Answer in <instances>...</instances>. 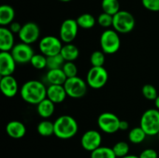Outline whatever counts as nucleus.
<instances>
[{
	"label": "nucleus",
	"instance_id": "obj_1",
	"mask_svg": "<svg viewBox=\"0 0 159 158\" xmlns=\"http://www.w3.org/2000/svg\"><path fill=\"white\" fill-rule=\"evenodd\" d=\"M20 95L24 102L32 105H38L47 98V88L39 81H28L21 87Z\"/></svg>",
	"mask_w": 159,
	"mask_h": 158
},
{
	"label": "nucleus",
	"instance_id": "obj_2",
	"mask_svg": "<svg viewBox=\"0 0 159 158\" xmlns=\"http://www.w3.org/2000/svg\"><path fill=\"white\" fill-rule=\"evenodd\" d=\"M54 124V135L61 139H71L77 133L79 126L75 119L72 116H59Z\"/></svg>",
	"mask_w": 159,
	"mask_h": 158
},
{
	"label": "nucleus",
	"instance_id": "obj_3",
	"mask_svg": "<svg viewBox=\"0 0 159 158\" xmlns=\"http://www.w3.org/2000/svg\"><path fill=\"white\" fill-rule=\"evenodd\" d=\"M140 126L147 136H155L159 132V110L150 108L143 113L141 118Z\"/></svg>",
	"mask_w": 159,
	"mask_h": 158
},
{
	"label": "nucleus",
	"instance_id": "obj_4",
	"mask_svg": "<svg viewBox=\"0 0 159 158\" xmlns=\"http://www.w3.org/2000/svg\"><path fill=\"white\" fill-rule=\"evenodd\" d=\"M135 26V20L130 12L120 10L113 15V27L120 33H128L131 32Z\"/></svg>",
	"mask_w": 159,
	"mask_h": 158
},
{
	"label": "nucleus",
	"instance_id": "obj_5",
	"mask_svg": "<svg viewBox=\"0 0 159 158\" xmlns=\"http://www.w3.org/2000/svg\"><path fill=\"white\" fill-rule=\"evenodd\" d=\"M100 46L106 54H113L117 52L120 46V39L114 29H107L100 37Z\"/></svg>",
	"mask_w": 159,
	"mask_h": 158
},
{
	"label": "nucleus",
	"instance_id": "obj_6",
	"mask_svg": "<svg viewBox=\"0 0 159 158\" xmlns=\"http://www.w3.org/2000/svg\"><path fill=\"white\" fill-rule=\"evenodd\" d=\"M64 88L67 94L73 99L82 98L87 92V84L83 79L78 76L67 78L64 84Z\"/></svg>",
	"mask_w": 159,
	"mask_h": 158
},
{
	"label": "nucleus",
	"instance_id": "obj_7",
	"mask_svg": "<svg viewBox=\"0 0 159 158\" xmlns=\"http://www.w3.org/2000/svg\"><path fill=\"white\" fill-rule=\"evenodd\" d=\"M108 81V72L103 67H93L87 74V84L94 89L106 85Z\"/></svg>",
	"mask_w": 159,
	"mask_h": 158
},
{
	"label": "nucleus",
	"instance_id": "obj_8",
	"mask_svg": "<svg viewBox=\"0 0 159 158\" xmlns=\"http://www.w3.org/2000/svg\"><path fill=\"white\" fill-rule=\"evenodd\" d=\"M61 39L54 36H46L40 40L39 43V48L42 54L48 57L60 54L62 48Z\"/></svg>",
	"mask_w": 159,
	"mask_h": 158
},
{
	"label": "nucleus",
	"instance_id": "obj_9",
	"mask_svg": "<svg viewBox=\"0 0 159 158\" xmlns=\"http://www.w3.org/2000/svg\"><path fill=\"white\" fill-rule=\"evenodd\" d=\"M119 118L111 112H103L98 118V125L102 132L112 134L120 130Z\"/></svg>",
	"mask_w": 159,
	"mask_h": 158
},
{
	"label": "nucleus",
	"instance_id": "obj_10",
	"mask_svg": "<svg viewBox=\"0 0 159 158\" xmlns=\"http://www.w3.org/2000/svg\"><path fill=\"white\" fill-rule=\"evenodd\" d=\"M11 54L16 64L29 63L34 55V50L30 45L23 42L16 44L11 50Z\"/></svg>",
	"mask_w": 159,
	"mask_h": 158
},
{
	"label": "nucleus",
	"instance_id": "obj_11",
	"mask_svg": "<svg viewBox=\"0 0 159 158\" xmlns=\"http://www.w3.org/2000/svg\"><path fill=\"white\" fill-rule=\"evenodd\" d=\"M79 25L77 21L73 19H68L62 23L60 28V39L65 43H71L78 34Z\"/></svg>",
	"mask_w": 159,
	"mask_h": 158
},
{
	"label": "nucleus",
	"instance_id": "obj_12",
	"mask_svg": "<svg viewBox=\"0 0 159 158\" xmlns=\"http://www.w3.org/2000/svg\"><path fill=\"white\" fill-rule=\"evenodd\" d=\"M40 33L38 25L34 22H28L22 26L21 30L18 34L20 40L23 43L30 45L38 40Z\"/></svg>",
	"mask_w": 159,
	"mask_h": 158
},
{
	"label": "nucleus",
	"instance_id": "obj_13",
	"mask_svg": "<svg viewBox=\"0 0 159 158\" xmlns=\"http://www.w3.org/2000/svg\"><path fill=\"white\" fill-rule=\"evenodd\" d=\"M102 136L96 130H89L85 132L81 139V144L83 149L89 152H93L101 147Z\"/></svg>",
	"mask_w": 159,
	"mask_h": 158
},
{
	"label": "nucleus",
	"instance_id": "obj_14",
	"mask_svg": "<svg viewBox=\"0 0 159 158\" xmlns=\"http://www.w3.org/2000/svg\"><path fill=\"white\" fill-rule=\"evenodd\" d=\"M16 62L14 60L12 54L8 51L0 53V74L1 76L12 75L16 69Z\"/></svg>",
	"mask_w": 159,
	"mask_h": 158
},
{
	"label": "nucleus",
	"instance_id": "obj_15",
	"mask_svg": "<svg viewBox=\"0 0 159 158\" xmlns=\"http://www.w3.org/2000/svg\"><path fill=\"white\" fill-rule=\"evenodd\" d=\"M0 88L6 97L12 98L18 92V83L12 75L2 76L0 80Z\"/></svg>",
	"mask_w": 159,
	"mask_h": 158
},
{
	"label": "nucleus",
	"instance_id": "obj_16",
	"mask_svg": "<svg viewBox=\"0 0 159 158\" xmlns=\"http://www.w3.org/2000/svg\"><path fill=\"white\" fill-rule=\"evenodd\" d=\"M68 95L64 85H50L47 88V98L49 99L54 104L61 103Z\"/></svg>",
	"mask_w": 159,
	"mask_h": 158
},
{
	"label": "nucleus",
	"instance_id": "obj_17",
	"mask_svg": "<svg viewBox=\"0 0 159 158\" xmlns=\"http://www.w3.org/2000/svg\"><path fill=\"white\" fill-rule=\"evenodd\" d=\"M13 33L5 26L0 27V50L1 51H11L13 48Z\"/></svg>",
	"mask_w": 159,
	"mask_h": 158
},
{
	"label": "nucleus",
	"instance_id": "obj_18",
	"mask_svg": "<svg viewBox=\"0 0 159 158\" xmlns=\"http://www.w3.org/2000/svg\"><path fill=\"white\" fill-rule=\"evenodd\" d=\"M6 131L11 138L20 139L25 136L26 129L23 122L14 120L8 122L6 127Z\"/></svg>",
	"mask_w": 159,
	"mask_h": 158
},
{
	"label": "nucleus",
	"instance_id": "obj_19",
	"mask_svg": "<svg viewBox=\"0 0 159 158\" xmlns=\"http://www.w3.org/2000/svg\"><path fill=\"white\" fill-rule=\"evenodd\" d=\"M37 105V113L40 117L43 118V119H48L54 114V109H55V104L51 102L48 98L43 99Z\"/></svg>",
	"mask_w": 159,
	"mask_h": 158
},
{
	"label": "nucleus",
	"instance_id": "obj_20",
	"mask_svg": "<svg viewBox=\"0 0 159 158\" xmlns=\"http://www.w3.org/2000/svg\"><path fill=\"white\" fill-rule=\"evenodd\" d=\"M46 79L50 85H64L67 80V77L62 68H60L48 70V72L46 74Z\"/></svg>",
	"mask_w": 159,
	"mask_h": 158
},
{
	"label": "nucleus",
	"instance_id": "obj_21",
	"mask_svg": "<svg viewBox=\"0 0 159 158\" xmlns=\"http://www.w3.org/2000/svg\"><path fill=\"white\" fill-rule=\"evenodd\" d=\"M15 18V11L9 5H2L0 7V25L6 26L11 24Z\"/></svg>",
	"mask_w": 159,
	"mask_h": 158
},
{
	"label": "nucleus",
	"instance_id": "obj_22",
	"mask_svg": "<svg viewBox=\"0 0 159 158\" xmlns=\"http://www.w3.org/2000/svg\"><path fill=\"white\" fill-rule=\"evenodd\" d=\"M60 54L65 61H74L79 55V50L76 46L72 43H65L62 46Z\"/></svg>",
	"mask_w": 159,
	"mask_h": 158
},
{
	"label": "nucleus",
	"instance_id": "obj_23",
	"mask_svg": "<svg viewBox=\"0 0 159 158\" xmlns=\"http://www.w3.org/2000/svg\"><path fill=\"white\" fill-rule=\"evenodd\" d=\"M90 158H117L113 148L107 147H99L91 152Z\"/></svg>",
	"mask_w": 159,
	"mask_h": 158
},
{
	"label": "nucleus",
	"instance_id": "obj_24",
	"mask_svg": "<svg viewBox=\"0 0 159 158\" xmlns=\"http://www.w3.org/2000/svg\"><path fill=\"white\" fill-rule=\"evenodd\" d=\"M146 136L147 134L141 126L134 127L129 133L128 139L132 143L138 144L142 143L145 139Z\"/></svg>",
	"mask_w": 159,
	"mask_h": 158
},
{
	"label": "nucleus",
	"instance_id": "obj_25",
	"mask_svg": "<svg viewBox=\"0 0 159 158\" xmlns=\"http://www.w3.org/2000/svg\"><path fill=\"white\" fill-rule=\"evenodd\" d=\"M37 132L42 136H51L54 134V122L48 120H43L37 125Z\"/></svg>",
	"mask_w": 159,
	"mask_h": 158
},
{
	"label": "nucleus",
	"instance_id": "obj_26",
	"mask_svg": "<svg viewBox=\"0 0 159 158\" xmlns=\"http://www.w3.org/2000/svg\"><path fill=\"white\" fill-rule=\"evenodd\" d=\"M76 21L79 27L82 29H91L96 24V20L94 16L89 13H84L79 15Z\"/></svg>",
	"mask_w": 159,
	"mask_h": 158
},
{
	"label": "nucleus",
	"instance_id": "obj_27",
	"mask_svg": "<svg viewBox=\"0 0 159 158\" xmlns=\"http://www.w3.org/2000/svg\"><path fill=\"white\" fill-rule=\"evenodd\" d=\"M102 9L103 12L114 15L120 11V2L118 0H102Z\"/></svg>",
	"mask_w": 159,
	"mask_h": 158
},
{
	"label": "nucleus",
	"instance_id": "obj_28",
	"mask_svg": "<svg viewBox=\"0 0 159 158\" xmlns=\"http://www.w3.org/2000/svg\"><path fill=\"white\" fill-rule=\"evenodd\" d=\"M65 62L66 61L61 54L51 56L47 57V68H48V70L60 69L62 68Z\"/></svg>",
	"mask_w": 159,
	"mask_h": 158
},
{
	"label": "nucleus",
	"instance_id": "obj_29",
	"mask_svg": "<svg viewBox=\"0 0 159 158\" xmlns=\"http://www.w3.org/2000/svg\"><path fill=\"white\" fill-rule=\"evenodd\" d=\"M113 150L114 152L115 155L116 157H124V156L128 155L129 150H130V147H129L128 143L124 141H120L118 142L113 146Z\"/></svg>",
	"mask_w": 159,
	"mask_h": 158
},
{
	"label": "nucleus",
	"instance_id": "obj_30",
	"mask_svg": "<svg viewBox=\"0 0 159 158\" xmlns=\"http://www.w3.org/2000/svg\"><path fill=\"white\" fill-rule=\"evenodd\" d=\"M30 63L35 69L41 70L47 68V57L43 54H35L33 56Z\"/></svg>",
	"mask_w": 159,
	"mask_h": 158
},
{
	"label": "nucleus",
	"instance_id": "obj_31",
	"mask_svg": "<svg viewBox=\"0 0 159 158\" xmlns=\"http://www.w3.org/2000/svg\"><path fill=\"white\" fill-rule=\"evenodd\" d=\"M105 54L103 51H94L90 57V62L93 67H103L106 60Z\"/></svg>",
	"mask_w": 159,
	"mask_h": 158
},
{
	"label": "nucleus",
	"instance_id": "obj_32",
	"mask_svg": "<svg viewBox=\"0 0 159 158\" xmlns=\"http://www.w3.org/2000/svg\"><path fill=\"white\" fill-rule=\"evenodd\" d=\"M142 94L146 99L151 101H155L158 96V91H157L154 85H150V84H147V85H144L143 86Z\"/></svg>",
	"mask_w": 159,
	"mask_h": 158
},
{
	"label": "nucleus",
	"instance_id": "obj_33",
	"mask_svg": "<svg viewBox=\"0 0 159 158\" xmlns=\"http://www.w3.org/2000/svg\"><path fill=\"white\" fill-rule=\"evenodd\" d=\"M64 73L66 75L67 78L76 77L78 74V68L73 61H66L62 67Z\"/></svg>",
	"mask_w": 159,
	"mask_h": 158
},
{
	"label": "nucleus",
	"instance_id": "obj_34",
	"mask_svg": "<svg viewBox=\"0 0 159 158\" xmlns=\"http://www.w3.org/2000/svg\"><path fill=\"white\" fill-rule=\"evenodd\" d=\"M98 23L102 27H110V26H113V15H110L106 12H102L100 15L98 16L97 19Z\"/></svg>",
	"mask_w": 159,
	"mask_h": 158
},
{
	"label": "nucleus",
	"instance_id": "obj_35",
	"mask_svg": "<svg viewBox=\"0 0 159 158\" xmlns=\"http://www.w3.org/2000/svg\"><path fill=\"white\" fill-rule=\"evenodd\" d=\"M145 9L152 12L159 11V0H141Z\"/></svg>",
	"mask_w": 159,
	"mask_h": 158
},
{
	"label": "nucleus",
	"instance_id": "obj_36",
	"mask_svg": "<svg viewBox=\"0 0 159 158\" xmlns=\"http://www.w3.org/2000/svg\"><path fill=\"white\" fill-rule=\"evenodd\" d=\"M140 158H158V153L154 149H145L141 153Z\"/></svg>",
	"mask_w": 159,
	"mask_h": 158
},
{
	"label": "nucleus",
	"instance_id": "obj_37",
	"mask_svg": "<svg viewBox=\"0 0 159 158\" xmlns=\"http://www.w3.org/2000/svg\"><path fill=\"white\" fill-rule=\"evenodd\" d=\"M22 26H21V25L19 23H17V22H12L11 24H9V29H10L13 33H19L20 31L21 30Z\"/></svg>",
	"mask_w": 159,
	"mask_h": 158
},
{
	"label": "nucleus",
	"instance_id": "obj_38",
	"mask_svg": "<svg viewBox=\"0 0 159 158\" xmlns=\"http://www.w3.org/2000/svg\"><path fill=\"white\" fill-rule=\"evenodd\" d=\"M128 128H129L128 122L125 120H120V130L124 131V130L128 129Z\"/></svg>",
	"mask_w": 159,
	"mask_h": 158
},
{
	"label": "nucleus",
	"instance_id": "obj_39",
	"mask_svg": "<svg viewBox=\"0 0 159 158\" xmlns=\"http://www.w3.org/2000/svg\"><path fill=\"white\" fill-rule=\"evenodd\" d=\"M155 106H156V108L159 110V95L157 97V99L155 100Z\"/></svg>",
	"mask_w": 159,
	"mask_h": 158
},
{
	"label": "nucleus",
	"instance_id": "obj_40",
	"mask_svg": "<svg viewBox=\"0 0 159 158\" xmlns=\"http://www.w3.org/2000/svg\"><path fill=\"white\" fill-rule=\"evenodd\" d=\"M121 158H140L139 156H135V155H127V156H124V157H121Z\"/></svg>",
	"mask_w": 159,
	"mask_h": 158
},
{
	"label": "nucleus",
	"instance_id": "obj_41",
	"mask_svg": "<svg viewBox=\"0 0 159 158\" xmlns=\"http://www.w3.org/2000/svg\"><path fill=\"white\" fill-rule=\"evenodd\" d=\"M60 2H68L71 1V0H58Z\"/></svg>",
	"mask_w": 159,
	"mask_h": 158
},
{
	"label": "nucleus",
	"instance_id": "obj_42",
	"mask_svg": "<svg viewBox=\"0 0 159 158\" xmlns=\"http://www.w3.org/2000/svg\"><path fill=\"white\" fill-rule=\"evenodd\" d=\"M157 136H158V140H159V132L158 133V134H157Z\"/></svg>",
	"mask_w": 159,
	"mask_h": 158
}]
</instances>
